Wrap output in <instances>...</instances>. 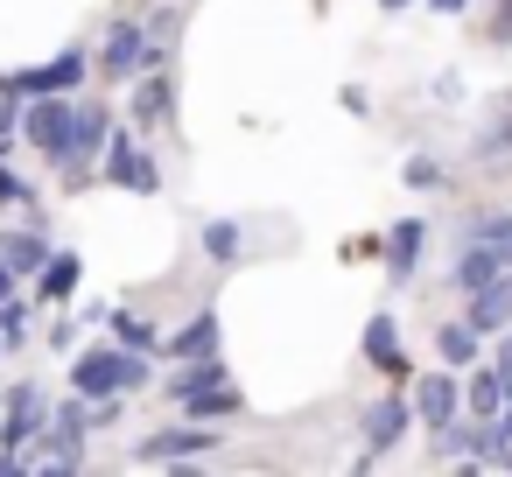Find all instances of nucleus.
<instances>
[{
	"instance_id": "obj_1",
	"label": "nucleus",
	"mask_w": 512,
	"mask_h": 477,
	"mask_svg": "<svg viewBox=\"0 0 512 477\" xmlns=\"http://www.w3.org/2000/svg\"><path fill=\"white\" fill-rule=\"evenodd\" d=\"M155 379V365L141 358V351H127V344H92V351H78V365H71V386L85 393V400H120V393H134V386H148Z\"/></svg>"
},
{
	"instance_id": "obj_2",
	"label": "nucleus",
	"mask_w": 512,
	"mask_h": 477,
	"mask_svg": "<svg viewBox=\"0 0 512 477\" xmlns=\"http://www.w3.org/2000/svg\"><path fill=\"white\" fill-rule=\"evenodd\" d=\"M22 134L43 148V162H71V141H78V106H71L64 92H50V99H29V113H22Z\"/></svg>"
},
{
	"instance_id": "obj_3",
	"label": "nucleus",
	"mask_w": 512,
	"mask_h": 477,
	"mask_svg": "<svg viewBox=\"0 0 512 477\" xmlns=\"http://www.w3.org/2000/svg\"><path fill=\"white\" fill-rule=\"evenodd\" d=\"M106 183L134 190V197H155V190H162V169H155V155H148L134 134H113V141H106Z\"/></svg>"
},
{
	"instance_id": "obj_4",
	"label": "nucleus",
	"mask_w": 512,
	"mask_h": 477,
	"mask_svg": "<svg viewBox=\"0 0 512 477\" xmlns=\"http://www.w3.org/2000/svg\"><path fill=\"white\" fill-rule=\"evenodd\" d=\"M43 421H50V400H43V386H29V379H22V386L8 393V421H0V449H15V456H22V449H29V442L43 435Z\"/></svg>"
},
{
	"instance_id": "obj_5",
	"label": "nucleus",
	"mask_w": 512,
	"mask_h": 477,
	"mask_svg": "<svg viewBox=\"0 0 512 477\" xmlns=\"http://www.w3.org/2000/svg\"><path fill=\"white\" fill-rule=\"evenodd\" d=\"M456 407H463V379H456V365L449 372H428V379H414V421L435 435V428H449L456 421Z\"/></svg>"
},
{
	"instance_id": "obj_6",
	"label": "nucleus",
	"mask_w": 512,
	"mask_h": 477,
	"mask_svg": "<svg viewBox=\"0 0 512 477\" xmlns=\"http://www.w3.org/2000/svg\"><path fill=\"white\" fill-rule=\"evenodd\" d=\"M407 421H414V393H386L365 407V463L386 456L393 442H407Z\"/></svg>"
},
{
	"instance_id": "obj_7",
	"label": "nucleus",
	"mask_w": 512,
	"mask_h": 477,
	"mask_svg": "<svg viewBox=\"0 0 512 477\" xmlns=\"http://www.w3.org/2000/svg\"><path fill=\"white\" fill-rule=\"evenodd\" d=\"M85 85V57L78 50H64L57 64H43V71H15L8 78V92H22V99H50V92H78Z\"/></svg>"
},
{
	"instance_id": "obj_8",
	"label": "nucleus",
	"mask_w": 512,
	"mask_h": 477,
	"mask_svg": "<svg viewBox=\"0 0 512 477\" xmlns=\"http://www.w3.org/2000/svg\"><path fill=\"white\" fill-rule=\"evenodd\" d=\"M505 274H512V253L491 246V239H470V246L456 253V288H463V295H477V288H491V281H505Z\"/></svg>"
},
{
	"instance_id": "obj_9",
	"label": "nucleus",
	"mask_w": 512,
	"mask_h": 477,
	"mask_svg": "<svg viewBox=\"0 0 512 477\" xmlns=\"http://www.w3.org/2000/svg\"><path fill=\"white\" fill-rule=\"evenodd\" d=\"M141 64H155V43H148V29H141V22H120V29L106 36V50H99V71L134 78Z\"/></svg>"
},
{
	"instance_id": "obj_10",
	"label": "nucleus",
	"mask_w": 512,
	"mask_h": 477,
	"mask_svg": "<svg viewBox=\"0 0 512 477\" xmlns=\"http://www.w3.org/2000/svg\"><path fill=\"white\" fill-rule=\"evenodd\" d=\"M204 449H218L211 428H162V435H148L134 456H141V463H190V456H204Z\"/></svg>"
},
{
	"instance_id": "obj_11",
	"label": "nucleus",
	"mask_w": 512,
	"mask_h": 477,
	"mask_svg": "<svg viewBox=\"0 0 512 477\" xmlns=\"http://www.w3.org/2000/svg\"><path fill=\"white\" fill-rule=\"evenodd\" d=\"M421 239H428L421 218H400V225L386 232V274H393V281H414V267H421Z\"/></svg>"
},
{
	"instance_id": "obj_12",
	"label": "nucleus",
	"mask_w": 512,
	"mask_h": 477,
	"mask_svg": "<svg viewBox=\"0 0 512 477\" xmlns=\"http://www.w3.org/2000/svg\"><path fill=\"white\" fill-rule=\"evenodd\" d=\"M365 358H372L379 372L407 379V351H400V330H393V316H372V323H365Z\"/></svg>"
},
{
	"instance_id": "obj_13",
	"label": "nucleus",
	"mask_w": 512,
	"mask_h": 477,
	"mask_svg": "<svg viewBox=\"0 0 512 477\" xmlns=\"http://www.w3.org/2000/svg\"><path fill=\"white\" fill-rule=\"evenodd\" d=\"M505 393H512V379H505L498 365L470 372V386H463V400H470V414H477V421H498V414H505Z\"/></svg>"
},
{
	"instance_id": "obj_14",
	"label": "nucleus",
	"mask_w": 512,
	"mask_h": 477,
	"mask_svg": "<svg viewBox=\"0 0 512 477\" xmlns=\"http://www.w3.org/2000/svg\"><path fill=\"white\" fill-rule=\"evenodd\" d=\"M470 463L512 470V435H505V421H477V428H470Z\"/></svg>"
},
{
	"instance_id": "obj_15",
	"label": "nucleus",
	"mask_w": 512,
	"mask_h": 477,
	"mask_svg": "<svg viewBox=\"0 0 512 477\" xmlns=\"http://www.w3.org/2000/svg\"><path fill=\"white\" fill-rule=\"evenodd\" d=\"M106 141H113V113H106V106H78V141H71V162L106 155Z\"/></svg>"
},
{
	"instance_id": "obj_16",
	"label": "nucleus",
	"mask_w": 512,
	"mask_h": 477,
	"mask_svg": "<svg viewBox=\"0 0 512 477\" xmlns=\"http://www.w3.org/2000/svg\"><path fill=\"white\" fill-rule=\"evenodd\" d=\"M78 274H85V260H78V253H50V260H43V274H36V295H43V302H64V295L78 288Z\"/></svg>"
},
{
	"instance_id": "obj_17",
	"label": "nucleus",
	"mask_w": 512,
	"mask_h": 477,
	"mask_svg": "<svg viewBox=\"0 0 512 477\" xmlns=\"http://www.w3.org/2000/svg\"><path fill=\"white\" fill-rule=\"evenodd\" d=\"M169 351H176V358H218V316H211V309L190 316V323L169 337Z\"/></svg>"
},
{
	"instance_id": "obj_18",
	"label": "nucleus",
	"mask_w": 512,
	"mask_h": 477,
	"mask_svg": "<svg viewBox=\"0 0 512 477\" xmlns=\"http://www.w3.org/2000/svg\"><path fill=\"white\" fill-rule=\"evenodd\" d=\"M0 260H8L15 274H43V232H0Z\"/></svg>"
},
{
	"instance_id": "obj_19",
	"label": "nucleus",
	"mask_w": 512,
	"mask_h": 477,
	"mask_svg": "<svg viewBox=\"0 0 512 477\" xmlns=\"http://www.w3.org/2000/svg\"><path fill=\"white\" fill-rule=\"evenodd\" d=\"M477 344H484V337H477L470 323H442V330H435V351H442L449 365H477Z\"/></svg>"
},
{
	"instance_id": "obj_20",
	"label": "nucleus",
	"mask_w": 512,
	"mask_h": 477,
	"mask_svg": "<svg viewBox=\"0 0 512 477\" xmlns=\"http://www.w3.org/2000/svg\"><path fill=\"white\" fill-rule=\"evenodd\" d=\"M183 407H190V414H204V421H211V414H239V407H246V393H239V386H232V379H218V386H204V393H190V400H183Z\"/></svg>"
},
{
	"instance_id": "obj_21",
	"label": "nucleus",
	"mask_w": 512,
	"mask_h": 477,
	"mask_svg": "<svg viewBox=\"0 0 512 477\" xmlns=\"http://www.w3.org/2000/svg\"><path fill=\"white\" fill-rule=\"evenodd\" d=\"M134 120H169V85H162V78H141V92H134Z\"/></svg>"
},
{
	"instance_id": "obj_22",
	"label": "nucleus",
	"mask_w": 512,
	"mask_h": 477,
	"mask_svg": "<svg viewBox=\"0 0 512 477\" xmlns=\"http://www.w3.org/2000/svg\"><path fill=\"white\" fill-rule=\"evenodd\" d=\"M113 344H127V351H155V323H141V316H113Z\"/></svg>"
},
{
	"instance_id": "obj_23",
	"label": "nucleus",
	"mask_w": 512,
	"mask_h": 477,
	"mask_svg": "<svg viewBox=\"0 0 512 477\" xmlns=\"http://www.w3.org/2000/svg\"><path fill=\"white\" fill-rule=\"evenodd\" d=\"M204 253H211V260H239V225H225V218L204 225Z\"/></svg>"
},
{
	"instance_id": "obj_24",
	"label": "nucleus",
	"mask_w": 512,
	"mask_h": 477,
	"mask_svg": "<svg viewBox=\"0 0 512 477\" xmlns=\"http://www.w3.org/2000/svg\"><path fill=\"white\" fill-rule=\"evenodd\" d=\"M29 337V309L22 302H0V344H22Z\"/></svg>"
},
{
	"instance_id": "obj_25",
	"label": "nucleus",
	"mask_w": 512,
	"mask_h": 477,
	"mask_svg": "<svg viewBox=\"0 0 512 477\" xmlns=\"http://www.w3.org/2000/svg\"><path fill=\"white\" fill-rule=\"evenodd\" d=\"M407 183H414V190H435L442 169H435V162H407Z\"/></svg>"
},
{
	"instance_id": "obj_26",
	"label": "nucleus",
	"mask_w": 512,
	"mask_h": 477,
	"mask_svg": "<svg viewBox=\"0 0 512 477\" xmlns=\"http://www.w3.org/2000/svg\"><path fill=\"white\" fill-rule=\"evenodd\" d=\"M491 365H498V372L512 379V330H498V358H491Z\"/></svg>"
},
{
	"instance_id": "obj_27",
	"label": "nucleus",
	"mask_w": 512,
	"mask_h": 477,
	"mask_svg": "<svg viewBox=\"0 0 512 477\" xmlns=\"http://www.w3.org/2000/svg\"><path fill=\"white\" fill-rule=\"evenodd\" d=\"M8 295H15V267H8V260H0V302H8Z\"/></svg>"
},
{
	"instance_id": "obj_28",
	"label": "nucleus",
	"mask_w": 512,
	"mask_h": 477,
	"mask_svg": "<svg viewBox=\"0 0 512 477\" xmlns=\"http://www.w3.org/2000/svg\"><path fill=\"white\" fill-rule=\"evenodd\" d=\"M428 8H442V15H463V8H470V0H428Z\"/></svg>"
},
{
	"instance_id": "obj_29",
	"label": "nucleus",
	"mask_w": 512,
	"mask_h": 477,
	"mask_svg": "<svg viewBox=\"0 0 512 477\" xmlns=\"http://www.w3.org/2000/svg\"><path fill=\"white\" fill-rule=\"evenodd\" d=\"M8 120H15V99H0V134H8Z\"/></svg>"
},
{
	"instance_id": "obj_30",
	"label": "nucleus",
	"mask_w": 512,
	"mask_h": 477,
	"mask_svg": "<svg viewBox=\"0 0 512 477\" xmlns=\"http://www.w3.org/2000/svg\"><path fill=\"white\" fill-rule=\"evenodd\" d=\"M498 421H505V435H512V393H505V414H498Z\"/></svg>"
},
{
	"instance_id": "obj_31",
	"label": "nucleus",
	"mask_w": 512,
	"mask_h": 477,
	"mask_svg": "<svg viewBox=\"0 0 512 477\" xmlns=\"http://www.w3.org/2000/svg\"><path fill=\"white\" fill-rule=\"evenodd\" d=\"M379 8H393V15H400V8H407V0H379Z\"/></svg>"
}]
</instances>
